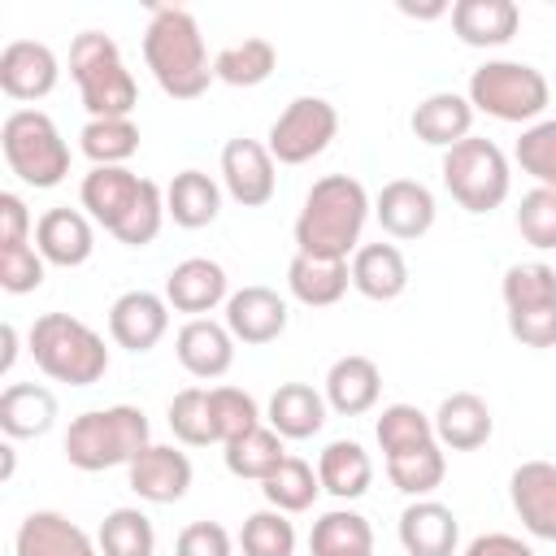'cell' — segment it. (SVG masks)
<instances>
[{
  "label": "cell",
  "mask_w": 556,
  "mask_h": 556,
  "mask_svg": "<svg viewBox=\"0 0 556 556\" xmlns=\"http://www.w3.org/2000/svg\"><path fill=\"white\" fill-rule=\"evenodd\" d=\"M508 500L534 539L556 543V465L552 460H521L508 478Z\"/></svg>",
  "instance_id": "cell-13"
},
{
  "label": "cell",
  "mask_w": 556,
  "mask_h": 556,
  "mask_svg": "<svg viewBox=\"0 0 556 556\" xmlns=\"http://www.w3.org/2000/svg\"><path fill=\"white\" fill-rule=\"evenodd\" d=\"M287 287L300 304L308 308H330L348 295L352 287V265L348 261H334V256H308V252H295L291 265H287Z\"/></svg>",
  "instance_id": "cell-24"
},
{
  "label": "cell",
  "mask_w": 556,
  "mask_h": 556,
  "mask_svg": "<svg viewBox=\"0 0 556 556\" xmlns=\"http://www.w3.org/2000/svg\"><path fill=\"white\" fill-rule=\"evenodd\" d=\"M13 552L17 556H100V543H91V534L74 526L65 513L39 508L22 517L13 534Z\"/></svg>",
  "instance_id": "cell-17"
},
{
  "label": "cell",
  "mask_w": 556,
  "mask_h": 556,
  "mask_svg": "<svg viewBox=\"0 0 556 556\" xmlns=\"http://www.w3.org/2000/svg\"><path fill=\"white\" fill-rule=\"evenodd\" d=\"M460 539V521L439 500H413L400 513V543L408 556H452Z\"/></svg>",
  "instance_id": "cell-21"
},
{
  "label": "cell",
  "mask_w": 556,
  "mask_h": 556,
  "mask_svg": "<svg viewBox=\"0 0 556 556\" xmlns=\"http://www.w3.org/2000/svg\"><path fill=\"white\" fill-rule=\"evenodd\" d=\"M70 74L78 83V96H83V109L91 117H130L135 100H139V87L117 52V43L100 30H83L74 35L70 43Z\"/></svg>",
  "instance_id": "cell-6"
},
{
  "label": "cell",
  "mask_w": 556,
  "mask_h": 556,
  "mask_svg": "<svg viewBox=\"0 0 556 556\" xmlns=\"http://www.w3.org/2000/svg\"><path fill=\"white\" fill-rule=\"evenodd\" d=\"M521 174H530L539 187H552L556 191V117L547 122H534L521 130L517 148H513Z\"/></svg>",
  "instance_id": "cell-45"
},
{
  "label": "cell",
  "mask_w": 556,
  "mask_h": 556,
  "mask_svg": "<svg viewBox=\"0 0 556 556\" xmlns=\"http://www.w3.org/2000/svg\"><path fill=\"white\" fill-rule=\"evenodd\" d=\"M352 287L365 300H400L408 287V261L395 243H361L352 252Z\"/></svg>",
  "instance_id": "cell-28"
},
{
  "label": "cell",
  "mask_w": 556,
  "mask_h": 556,
  "mask_svg": "<svg viewBox=\"0 0 556 556\" xmlns=\"http://www.w3.org/2000/svg\"><path fill=\"white\" fill-rule=\"evenodd\" d=\"M100 556H152L156 552V530L148 521V513L139 508H113L100 521Z\"/></svg>",
  "instance_id": "cell-39"
},
{
  "label": "cell",
  "mask_w": 556,
  "mask_h": 556,
  "mask_svg": "<svg viewBox=\"0 0 556 556\" xmlns=\"http://www.w3.org/2000/svg\"><path fill=\"white\" fill-rule=\"evenodd\" d=\"M43 282V256L35 243H0V287L9 295H26Z\"/></svg>",
  "instance_id": "cell-47"
},
{
  "label": "cell",
  "mask_w": 556,
  "mask_h": 556,
  "mask_svg": "<svg viewBox=\"0 0 556 556\" xmlns=\"http://www.w3.org/2000/svg\"><path fill=\"white\" fill-rule=\"evenodd\" d=\"M78 200L87 208V217H96L117 243L126 248H143L161 235L165 213V191L152 178L130 174L126 165H91V174H83Z\"/></svg>",
  "instance_id": "cell-1"
},
{
  "label": "cell",
  "mask_w": 556,
  "mask_h": 556,
  "mask_svg": "<svg viewBox=\"0 0 556 556\" xmlns=\"http://www.w3.org/2000/svg\"><path fill=\"white\" fill-rule=\"evenodd\" d=\"M0 339H4V352H0V374H9V369H13V356H17V330L4 321V326H0Z\"/></svg>",
  "instance_id": "cell-52"
},
{
  "label": "cell",
  "mask_w": 556,
  "mask_h": 556,
  "mask_svg": "<svg viewBox=\"0 0 556 556\" xmlns=\"http://www.w3.org/2000/svg\"><path fill=\"white\" fill-rule=\"evenodd\" d=\"M0 452H4V478H13V447H9V443H4V447H0Z\"/></svg>",
  "instance_id": "cell-54"
},
{
  "label": "cell",
  "mask_w": 556,
  "mask_h": 556,
  "mask_svg": "<svg viewBox=\"0 0 556 556\" xmlns=\"http://www.w3.org/2000/svg\"><path fill=\"white\" fill-rule=\"evenodd\" d=\"M374 434H378L382 456H391V452H404V447L430 443V439H434V421H430L417 404H387V408L378 413Z\"/></svg>",
  "instance_id": "cell-42"
},
{
  "label": "cell",
  "mask_w": 556,
  "mask_h": 556,
  "mask_svg": "<svg viewBox=\"0 0 556 556\" xmlns=\"http://www.w3.org/2000/svg\"><path fill=\"white\" fill-rule=\"evenodd\" d=\"M35 248H39V256L48 265H61V269L83 265L91 256V248H96L87 213H78V208H48L35 222Z\"/></svg>",
  "instance_id": "cell-22"
},
{
  "label": "cell",
  "mask_w": 556,
  "mask_h": 556,
  "mask_svg": "<svg viewBox=\"0 0 556 556\" xmlns=\"http://www.w3.org/2000/svg\"><path fill=\"white\" fill-rule=\"evenodd\" d=\"M334 130H339V113H334L330 100H321V96H295L274 117L265 148H269V156L278 165H304V161H313V156H321L330 148Z\"/></svg>",
  "instance_id": "cell-10"
},
{
  "label": "cell",
  "mask_w": 556,
  "mask_h": 556,
  "mask_svg": "<svg viewBox=\"0 0 556 556\" xmlns=\"http://www.w3.org/2000/svg\"><path fill=\"white\" fill-rule=\"evenodd\" d=\"M174 352H178V365H182L191 378H222V374L235 365V334L226 330V321L191 317V321L178 330Z\"/></svg>",
  "instance_id": "cell-19"
},
{
  "label": "cell",
  "mask_w": 556,
  "mask_h": 556,
  "mask_svg": "<svg viewBox=\"0 0 556 556\" xmlns=\"http://www.w3.org/2000/svg\"><path fill=\"white\" fill-rule=\"evenodd\" d=\"M500 295H504V308L508 313L534 308V304H552L556 300V269L543 265V261L508 265L504 269V282H500Z\"/></svg>",
  "instance_id": "cell-41"
},
{
  "label": "cell",
  "mask_w": 556,
  "mask_h": 556,
  "mask_svg": "<svg viewBox=\"0 0 556 556\" xmlns=\"http://www.w3.org/2000/svg\"><path fill=\"white\" fill-rule=\"evenodd\" d=\"M208 417L217 443H235L239 434L261 426V408L243 387H208Z\"/></svg>",
  "instance_id": "cell-40"
},
{
  "label": "cell",
  "mask_w": 556,
  "mask_h": 556,
  "mask_svg": "<svg viewBox=\"0 0 556 556\" xmlns=\"http://www.w3.org/2000/svg\"><path fill=\"white\" fill-rule=\"evenodd\" d=\"M65 460L83 473H100L113 465H130L139 452L152 447V426L143 408L135 404H113V408H91L78 413L65 430Z\"/></svg>",
  "instance_id": "cell-4"
},
{
  "label": "cell",
  "mask_w": 556,
  "mask_h": 556,
  "mask_svg": "<svg viewBox=\"0 0 556 556\" xmlns=\"http://www.w3.org/2000/svg\"><path fill=\"white\" fill-rule=\"evenodd\" d=\"M308 552L313 556H361V552H374V526L352 508H330V513H321L313 521Z\"/></svg>",
  "instance_id": "cell-34"
},
{
  "label": "cell",
  "mask_w": 556,
  "mask_h": 556,
  "mask_svg": "<svg viewBox=\"0 0 556 556\" xmlns=\"http://www.w3.org/2000/svg\"><path fill=\"white\" fill-rule=\"evenodd\" d=\"M30 356H35V365L48 378L70 382V387H91L109 369L104 339L83 317H70V313L35 317V326H30Z\"/></svg>",
  "instance_id": "cell-5"
},
{
  "label": "cell",
  "mask_w": 556,
  "mask_h": 556,
  "mask_svg": "<svg viewBox=\"0 0 556 556\" xmlns=\"http://www.w3.org/2000/svg\"><path fill=\"white\" fill-rule=\"evenodd\" d=\"M243 556H295V526L278 508H261L239 530Z\"/></svg>",
  "instance_id": "cell-43"
},
{
  "label": "cell",
  "mask_w": 556,
  "mask_h": 556,
  "mask_svg": "<svg viewBox=\"0 0 556 556\" xmlns=\"http://www.w3.org/2000/svg\"><path fill=\"white\" fill-rule=\"evenodd\" d=\"M56 421V395L39 382H13L0 391V430L9 439L48 434Z\"/></svg>",
  "instance_id": "cell-29"
},
{
  "label": "cell",
  "mask_w": 556,
  "mask_h": 556,
  "mask_svg": "<svg viewBox=\"0 0 556 556\" xmlns=\"http://www.w3.org/2000/svg\"><path fill=\"white\" fill-rule=\"evenodd\" d=\"M169 330V300L156 291H122L109 308V334L126 352H148Z\"/></svg>",
  "instance_id": "cell-11"
},
{
  "label": "cell",
  "mask_w": 556,
  "mask_h": 556,
  "mask_svg": "<svg viewBox=\"0 0 556 556\" xmlns=\"http://www.w3.org/2000/svg\"><path fill=\"white\" fill-rule=\"evenodd\" d=\"M278 65V52L269 39L261 35H248L239 43H226L217 56H213V78L230 83V87H261Z\"/></svg>",
  "instance_id": "cell-35"
},
{
  "label": "cell",
  "mask_w": 556,
  "mask_h": 556,
  "mask_svg": "<svg viewBox=\"0 0 556 556\" xmlns=\"http://www.w3.org/2000/svg\"><path fill=\"white\" fill-rule=\"evenodd\" d=\"M517 230L530 248H556V191L534 187L517 204Z\"/></svg>",
  "instance_id": "cell-46"
},
{
  "label": "cell",
  "mask_w": 556,
  "mask_h": 556,
  "mask_svg": "<svg viewBox=\"0 0 556 556\" xmlns=\"http://www.w3.org/2000/svg\"><path fill=\"white\" fill-rule=\"evenodd\" d=\"M369 191L352 174H326L308 187L304 208L295 217V252L348 261L361 248V230L369 217Z\"/></svg>",
  "instance_id": "cell-2"
},
{
  "label": "cell",
  "mask_w": 556,
  "mask_h": 556,
  "mask_svg": "<svg viewBox=\"0 0 556 556\" xmlns=\"http://www.w3.org/2000/svg\"><path fill=\"white\" fill-rule=\"evenodd\" d=\"M143 61L156 87L174 100H200L213 83V65L204 52V35L195 17L178 4H156L143 30Z\"/></svg>",
  "instance_id": "cell-3"
},
{
  "label": "cell",
  "mask_w": 556,
  "mask_h": 556,
  "mask_svg": "<svg viewBox=\"0 0 556 556\" xmlns=\"http://www.w3.org/2000/svg\"><path fill=\"white\" fill-rule=\"evenodd\" d=\"M165 213L174 217V226L200 230V226L217 222V213H222V187L204 169H182L165 187Z\"/></svg>",
  "instance_id": "cell-32"
},
{
  "label": "cell",
  "mask_w": 556,
  "mask_h": 556,
  "mask_svg": "<svg viewBox=\"0 0 556 556\" xmlns=\"http://www.w3.org/2000/svg\"><path fill=\"white\" fill-rule=\"evenodd\" d=\"M0 243H30V213L26 200L4 191L0 195Z\"/></svg>",
  "instance_id": "cell-50"
},
{
  "label": "cell",
  "mask_w": 556,
  "mask_h": 556,
  "mask_svg": "<svg viewBox=\"0 0 556 556\" xmlns=\"http://www.w3.org/2000/svg\"><path fill=\"white\" fill-rule=\"evenodd\" d=\"M434 195L417 178H391L374 200V217L391 239H421L434 226Z\"/></svg>",
  "instance_id": "cell-16"
},
{
  "label": "cell",
  "mask_w": 556,
  "mask_h": 556,
  "mask_svg": "<svg viewBox=\"0 0 556 556\" xmlns=\"http://www.w3.org/2000/svg\"><path fill=\"white\" fill-rule=\"evenodd\" d=\"M282 460H287L282 434L269 430V426H256V430L239 434L235 443H226V469H230L235 478H256V482H265Z\"/></svg>",
  "instance_id": "cell-37"
},
{
  "label": "cell",
  "mask_w": 556,
  "mask_h": 556,
  "mask_svg": "<svg viewBox=\"0 0 556 556\" xmlns=\"http://www.w3.org/2000/svg\"><path fill=\"white\" fill-rule=\"evenodd\" d=\"M465 556H534V547H530V543H521L517 534L491 530V534H478V539L465 547Z\"/></svg>",
  "instance_id": "cell-51"
},
{
  "label": "cell",
  "mask_w": 556,
  "mask_h": 556,
  "mask_svg": "<svg viewBox=\"0 0 556 556\" xmlns=\"http://www.w3.org/2000/svg\"><path fill=\"white\" fill-rule=\"evenodd\" d=\"M430 421H434V439H439L443 447H452V452H473V447H482V443L491 439V430H495L486 400L473 395V391H452V395L439 404V413H434Z\"/></svg>",
  "instance_id": "cell-26"
},
{
  "label": "cell",
  "mask_w": 556,
  "mask_h": 556,
  "mask_svg": "<svg viewBox=\"0 0 556 556\" xmlns=\"http://www.w3.org/2000/svg\"><path fill=\"white\" fill-rule=\"evenodd\" d=\"M230 534L217 521H191L174 539V556H230Z\"/></svg>",
  "instance_id": "cell-49"
},
{
  "label": "cell",
  "mask_w": 556,
  "mask_h": 556,
  "mask_svg": "<svg viewBox=\"0 0 556 556\" xmlns=\"http://www.w3.org/2000/svg\"><path fill=\"white\" fill-rule=\"evenodd\" d=\"M469 126H473V104L460 91H434L413 109V135L443 152L469 139Z\"/></svg>",
  "instance_id": "cell-27"
},
{
  "label": "cell",
  "mask_w": 556,
  "mask_h": 556,
  "mask_svg": "<svg viewBox=\"0 0 556 556\" xmlns=\"http://www.w3.org/2000/svg\"><path fill=\"white\" fill-rule=\"evenodd\" d=\"M361 556H374V552H361Z\"/></svg>",
  "instance_id": "cell-55"
},
{
  "label": "cell",
  "mask_w": 556,
  "mask_h": 556,
  "mask_svg": "<svg viewBox=\"0 0 556 556\" xmlns=\"http://www.w3.org/2000/svg\"><path fill=\"white\" fill-rule=\"evenodd\" d=\"M61 78L56 52L39 39H13L0 52V91L9 100H43Z\"/></svg>",
  "instance_id": "cell-14"
},
{
  "label": "cell",
  "mask_w": 556,
  "mask_h": 556,
  "mask_svg": "<svg viewBox=\"0 0 556 556\" xmlns=\"http://www.w3.org/2000/svg\"><path fill=\"white\" fill-rule=\"evenodd\" d=\"M4 165L35 191L56 187L70 174V143L43 109H13L0 126Z\"/></svg>",
  "instance_id": "cell-7"
},
{
  "label": "cell",
  "mask_w": 556,
  "mask_h": 556,
  "mask_svg": "<svg viewBox=\"0 0 556 556\" xmlns=\"http://www.w3.org/2000/svg\"><path fill=\"white\" fill-rule=\"evenodd\" d=\"M169 430H174V439L187 443V447L217 443L213 417H208V391H204V387H182V391L169 400Z\"/></svg>",
  "instance_id": "cell-44"
},
{
  "label": "cell",
  "mask_w": 556,
  "mask_h": 556,
  "mask_svg": "<svg viewBox=\"0 0 556 556\" xmlns=\"http://www.w3.org/2000/svg\"><path fill=\"white\" fill-rule=\"evenodd\" d=\"M130 491L148 504H178L191 486V460L178 447L152 443L148 452H139L130 465Z\"/></svg>",
  "instance_id": "cell-18"
},
{
  "label": "cell",
  "mask_w": 556,
  "mask_h": 556,
  "mask_svg": "<svg viewBox=\"0 0 556 556\" xmlns=\"http://www.w3.org/2000/svg\"><path fill=\"white\" fill-rule=\"evenodd\" d=\"M521 26V9L513 0H456L452 30L469 48H504Z\"/></svg>",
  "instance_id": "cell-23"
},
{
  "label": "cell",
  "mask_w": 556,
  "mask_h": 556,
  "mask_svg": "<svg viewBox=\"0 0 556 556\" xmlns=\"http://www.w3.org/2000/svg\"><path fill=\"white\" fill-rule=\"evenodd\" d=\"M508 334L521 348H556V300L508 313Z\"/></svg>",
  "instance_id": "cell-48"
},
{
  "label": "cell",
  "mask_w": 556,
  "mask_h": 556,
  "mask_svg": "<svg viewBox=\"0 0 556 556\" xmlns=\"http://www.w3.org/2000/svg\"><path fill=\"white\" fill-rule=\"evenodd\" d=\"M222 182H226L230 200L243 204V208L269 204L274 200V187H278L269 148L256 143V139H230L222 148Z\"/></svg>",
  "instance_id": "cell-12"
},
{
  "label": "cell",
  "mask_w": 556,
  "mask_h": 556,
  "mask_svg": "<svg viewBox=\"0 0 556 556\" xmlns=\"http://www.w3.org/2000/svg\"><path fill=\"white\" fill-rule=\"evenodd\" d=\"M287 300L274 291V287H239L230 300H226V330L235 334V343H274L282 330H287Z\"/></svg>",
  "instance_id": "cell-15"
},
{
  "label": "cell",
  "mask_w": 556,
  "mask_h": 556,
  "mask_svg": "<svg viewBox=\"0 0 556 556\" xmlns=\"http://www.w3.org/2000/svg\"><path fill=\"white\" fill-rule=\"evenodd\" d=\"M78 148L91 165H126L139 152V126L130 117H91L78 135Z\"/></svg>",
  "instance_id": "cell-36"
},
{
  "label": "cell",
  "mask_w": 556,
  "mask_h": 556,
  "mask_svg": "<svg viewBox=\"0 0 556 556\" xmlns=\"http://www.w3.org/2000/svg\"><path fill=\"white\" fill-rule=\"evenodd\" d=\"M165 300L169 308L178 313H191V317H204L208 308H217L222 300H230L226 291V269L208 256H187L169 269L165 278Z\"/></svg>",
  "instance_id": "cell-20"
},
{
  "label": "cell",
  "mask_w": 556,
  "mask_h": 556,
  "mask_svg": "<svg viewBox=\"0 0 556 556\" xmlns=\"http://www.w3.org/2000/svg\"><path fill=\"white\" fill-rule=\"evenodd\" d=\"M387 478L395 491L413 495V500H426L443 478H447V456H443V443L430 439V443H417V447H404V452H391L387 456Z\"/></svg>",
  "instance_id": "cell-33"
},
{
  "label": "cell",
  "mask_w": 556,
  "mask_h": 556,
  "mask_svg": "<svg viewBox=\"0 0 556 556\" xmlns=\"http://www.w3.org/2000/svg\"><path fill=\"white\" fill-rule=\"evenodd\" d=\"M469 104L473 113H486L495 122H534L547 100L552 87L543 78V70L526 65V61H486L469 74Z\"/></svg>",
  "instance_id": "cell-8"
},
{
  "label": "cell",
  "mask_w": 556,
  "mask_h": 556,
  "mask_svg": "<svg viewBox=\"0 0 556 556\" xmlns=\"http://www.w3.org/2000/svg\"><path fill=\"white\" fill-rule=\"evenodd\" d=\"M378 391H382V374L369 356L361 352H348L339 356L330 369H326V404L343 417H361L378 404Z\"/></svg>",
  "instance_id": "cell-25"
},
{
  "label": "cell",
  "mask_w": 556,
  "mask_h": 556,
  "mask_svg": "<svg viewBox=\"0 0 556 556\" xmlns=\"http://www.w3.org/2000/svg\"><path fill=\"white\" fill-rule=\"evenodd\" d=\"M326 395L308 382H282L269 395V430H278L282 439H313L326 426Z\"/></svg>",
  "instance_id": "cell-31"
},
{
  "label": "cell",
  "mask_w": 556,
  "mask_h": 556,
  "mask_svg": "<svg viewBox=\"0 0 556 556\" xmlns=\"http://www.w3.org/2000/svg\"><path fill=\"white\" fill-rule=\"evenodd\" d=\"M400 9H404L408 17H439V13H452V9L443 4V0H434V4H408V0H404Z\"/></svg>",
  "instance_id": "cell-53"
},
{
  "label": "cell",
  "mask_w": 556,
  "mask_h": 556,
  "mask_svg": "<svg viewBox=\"0 0 556 556\" xmlns=\"http://www.w3.org/2000/svg\"><path fill=\"white\" fill-rule=\"evenodd\" d=\"M443 187L465 213H491L508 200V187H513L508 156L491 139L469 135L443 152Z\"/></svg>",
  "instance_id": "cell-9"
},
{
  "label": "cell",
  "mask_w": 556,
  "mask_h": 556,
  "mask_svg": "<svg viewBox=\"0 0 556 556\" xmlns=\"http://www.w3.org/2000/svg\"><path fill=\"white\" fill-rule=\"evenodd\" d=\"M261 491H265V500H269V508H278V513H304V508H313V500H317V491H321V478L313 473V465L308 460H300V456H291L287 452V460L261 482Z\"/></svg>",
  "instance_id": "cell-38"
},
{
  "label": "cell",
  "mask_w": 556,
  "mask_h": 556,
  "mask_svg": "<svg viewBox=\"0 0 556 556\" xmlns=\"http://www.w3.org/2000/svg\"><path fill=\"white\" fill-rule=\"evenodd\" d=\"M317 478L334 500H361L374 482V460L356 439H334L317 456Z\"/></svg>",
  "instance_id": "cell-30"
}]
</instances>
